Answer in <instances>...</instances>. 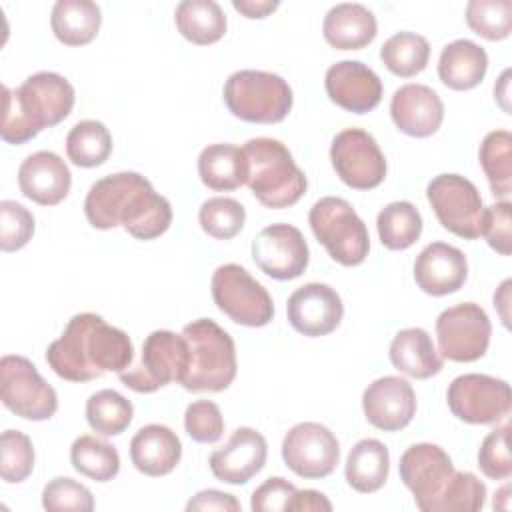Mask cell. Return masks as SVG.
I'll return each mask as SVG.
<instances>
[{
    "label": "cell",
    "instance_id": "cell-1",
    "mask_svg": "<svg viewBox=\"0 0 512 512\" xmlns=\"http://www.w3.org/2000/svg\"><path fill=\"white\" fill-rule=\"evenodd\" d=\"M90 226L112 230L122 226L136 240H154L172 224V206L138 172H116L96 180L84 200Z\"/></svg>",
    "mask_w": 512,
    "mask_h": 512
},
{
    "label": "cell",
    "instance_id": "cell-2",
    "mask_svg": "<svg viewBox=\"0 0 512 512\" xmlns=\"http://www.w3.org/2000/svg\"><path fill=\"white\" fill-rule=\"evenodd\" d=\"M134 360L128 334L110 326L100 314H74L62 336L46 350V362L56 376L70 382H90L104 372H124Z\"/></svg>",
    "mask_w": 512,
    "mask_h": 512
},
{
    "label": "cell",
    "instance_id": "cell-3",
    "mask_svg": "<svg viewBox=\"0 0 512 512\" xmlns=\"http://www.w3.org/2000/svg\"><path fill=\"white\" fill-rule=\"evenodd\" d=\"M4 110L0 136L8 144H24L40 130L60 124L74 108V86L56 72H36L16 90L2 86Z\"/></svg>",
    "mask_w": 512,
    "mask_h": 512
},
{
    "label": "cell",
    "instance_id": "cell-4",
    "mask_svg": "<svg viewBox=\"0 0 512 512\" xmlns=\"http://www.w3.org/2000/svg\"><path fill=\"white\" fill-rule=\"evenodd\" d=\"M248 160L246 184L266 208L294 206L306 192V174L296 166L290 150L276 138H250L242 146Z\"/></svg>",
    "mask_w": 512,
    "mask_h": 512
},
{
    "label": "cell",
    "instance_id": "cell-5",
    "mask_svg": "<svg viewBox=\"0 0 512 512\" xmlns=\"http://www.w3.org/2000/svg\"><path fill=\"white\" fill-rule=\"evenodd\" d=\"M182 336L190 348V364L180 382L182 388L190 392L226 390L238 370L232 336L210 318L192 320L182 328Z\"/></svg>",
    "mask_w": 512,
    "mask_h": 512
},
{
    "label": "cell",
    "instance_id": "cell-6",
    "mask_svg": "<svg viewBox=\"0 0 512 512\" xmlns=\"http://www.w3.org/2000/svg\"><path fill=\"white\" fill-rule=\"evenodd\" d=\"M222 94L232 116L252 124L282 122L294 102L288 82L264 70H238L230 74Z\"/></svg>",
    "mask_w": 512,
    "mask_h": 512
},
{
    "label": "cell",
    "instance_id": "cell-7",
    "mask_svg": "<svg viewBox=\"0 0 512 512\" xmlns=\"http://www.w3.org/2000/svg\"><path fill=\"white\" fill-rule=\"evenodd\" d=\"M308 224L330 258L342 266H358L370 250L368 228L352 204L338 196H324L308 212Z\"/></svg>",
    "mask_w": 512,
    "mask_h": 512
},
{
    "label": "cell",
    "instance_id": "cell-8",
    "mask_svg": "<svg viewBox=\"0 0 512 512\" xmlns=\"http://www.w3.org/2000/svg\"><path fill=\"white\" fill-rule=\"evenodd\" d=\"M190 364V348L182 334L154 330L142 344L140 364L118 374L120 382L134 392L150 394L170 382H182Z\"/></svg>",
    "mask_w": 512,
    "mask_h": 512
},
{
    "label": "cell",
    "instance_id": "cell-9",
    "mask_svg": "<svg viewBox=\"0 0 512 512\" xmlns=\"http://www.w3.org/2000/svg\"><path fill=\"white\" fill-rule=\"evenodd\" d=\"M210 290L218 310L240 326L260 328L274 316L270 292L240 264L218 266L212 274Z\"/></svg>",
    "mask_w": 512,
    "mask_h": 512
},
{
    "label": "cell",
    "instance_id": "cell-10",
    "mask_svg": "<svg viewBox=\"0 0 512 512\" xmlns=\"http://www.w3.org/2000/svg\"><path fill=\"white\" fill-rule=\"evenodd\" d=\"M0 398L10 412L32 422L48 420L58 410L56 390L28 358L18 354L0 360Z\"/></svg>",
    "mask_w": 512,
    "mask_h": 512
},
{
    "label": "cell",
    "instance_id": "cell-11",
    "mask_svg": "<svg viewBox=\"0 0 512 512\" xmlns=\"http://www.w3.org/2000/svg\"><path fill=\"white\" fill-rule=\"evenodd\" d=\"M426 198L438 222L464 240L482 234L484 202L478 188L460 174H438L426 186Z\"/></svg>",
    "mask_w": 512,
    "mask_h": 512
},
{
    "label": "cell",
    "instance_id": "cell-12",
    "mask_svg": "<svg viewBox=\"0 0 512 512\" xmlns=\"http://www.w3.org/2000/svg\"><path fill=\"white\" fill-rule=\"evenodd\" d=\"M446 400L450 412L466 424H498L512 408L510 384L476 372L456 376L448 386Z\"/></svg>",
    "mask_w": 512,
    "mask_h": 512
},
{
    "label": "cell",
    "instance_id": "cell-13",
    "mask_svg": "<svg viewBox=\"0 0 512 512\" xmlns=\"http://www.w3.org/2000/svg\"><path fill=\"white\" fill-rule=\"evenodd\" d=\"M492 324L486 310L474 302H462L442 310L436 318L438 352L452 362L480 360L490 344Z\"/></svg>",
    "mask_w": 512,
    "mask_h": 512
},
{
    "label": "cell",
    "instance_id": "cell-14",
    "mask_svg": "<svg viewBox=\"0 0 512 512\" xmlns=\"http://www.w3.org/2000/svg\"><path fill=\"white\" fill-rule=\"evenodd\" d=\"M330 160L336 176L354 190H372L386 178V158L374 136L362 128L338 132L330 146Z\"/></svg>",
    "mask_w": 512,
    "mask_h": 512
},
{
    "label": "cell",
    "instance_id": "cell-15",
    "mask_svg": "<svg viewBox=\"0 0 512 512\" xmlns=\"http://www.w3.org/2000/svg\"><path fill=\"white\" fill-rule=\"evenodd\" d=\"M282 460L300 478H326L340 462V444L324 424L300 422L282 440Z\"/></svg>",
    "mask_w": 512,
    "mask_h": 512
},
{
    "label": "cell",
    "instance_id": "cell-16",
    "mask_svg": "<svg viewBox=\"0 0 512 512\" xmlns=\"http://www.w3.org/2000/svg\"><path fill=\"white\" fill-rule=\"evenodd\" d=\"M398 472L416 506L422 512H438V500L454 474V464L444 448L432 442L412 444L400 456Z\"/></svg>",
    "mask_w": 512,
    "mask_h": 512
},
{
    "label": "cell",
    "instance_id": "cell-17",
    "mask_svg": "<svg viewBox=\"0 0 512 512\" xmlns=\"http://www.w3.org/2000/svg\"><path fill=\"white\" fill-rule=\"evenodd\" d=\"M254 264L274 280L298 278L310 262V250L302 232L292 224H270L252 240Z\"/></svg>",
    "mask_w": 512,
    "mask_h": 512
},
{
    "label": "cell",
    "instance_id": "cell-18",
    "mask_svg": "<svg viewBox=\"0 0 512 512\" xmlns=\"http://www.w3.org/2000/svg\"><path fill=\"white\" fill-rule=\"evenodd\" d=\"M290 326L308 338L334 332L344 316L342 298L334 288L322 282H308L296 288L286 304Z\"/></svg>",
    "mask_w": 512,
    "mask_h": 512
},
{
    "label": "cell",
    "instance_id": "cell-19",
    "mask_svg": "<svg viewBox=\"0 0 512 512\" xmlns=\"http://www.w3.org/2000/svg\"><path fill=\"white\" fill-rule=\"evenodd\" d=\"M324 88L328 98L346 112H372L382 100V80L360 60H340L326 70Z\"/></svg>",
    "mask_w": 512,
    "mask_h": 512
},
{
    "label": "cell",
    "instance_id": "cell-20",
    "mask_svg": "<svg viewBox=\"0 0 512 512\" xmlns=\"http://www.w3.org/2000/svg\"><path fill=\"white\" fill-rule=\"evenodd\" d=\"M362 410L374 428L398 432L406 428L416 414L414 388L400 376L376 378L362 394Z\"/></svg>",
    "mask_w": 512,
    "mask_h": 512
},
{
    "label": "cell",
    "instance_id": "cell-21",
    "mask_svg": "<svg viewBox=\"0 0 512 512\" xmlns=\"http://www.w3.org/2000/svg\"><path fill=\"white\" fill-rule=\"evenodd\" d=\"M268 458L266 438L250 428L240 426L232 432L230 440L210 454V470L212 474L226 484H246L252 476H256Z\"/></svg>",
    "mask_w": 512,
    "mask_h": 512
},
{
    "label": "cell",
    "instance_id": "cell-22",
    "mask_svg": "<svg viewBox=\"0 0 512 512\" xmlns=\"http://www.w3.org/2000/svg\"><path fill=\"white\" fill-rule=\"evenodd\" d=\"M390 116L400 132L412 138H428L444 120V104L426 84H404L390 100Z\"/></svg>",
    "mask_w": 512,
    "mask_h": 512
},
{
    "label": "cell",
    "instance_id": "cell-23",
    "mask_svg": "<svg viewBox=\"0 0 512 512\" xmlns=\"http://www.w3.org/2000/svg\"><path fill=\"white\" fill-rule=\"evenodd\" d=\"M18 186L28 200L40 206H56L68 196L72 174L56 152L38 150L20 164Z\"/></svg>",
    "mask_w": 512,
    "mask_h": 512
},
{
    "label": "cell",
    "instance_id": "cell-24",
    "mask_svg": "<svg viewBox=\"0 0 512 512\" xmlns=\"http://www.w3.org/2000/svg\"><path fill=\"white\" fill-rule=\"evenodd\" d=\"M468 260L464 252L446 242L428 244L414 260L416 286L430 296H446L464 286Z\"/></svg>",
    "mask_w": 512,
    "mask_h": 512
},
{
    "label": "cell",
    "instance_id": "cell-25",
    "mask_svg": "<svg viewBox=\"0 0 512 512\" xmlns=\"http://www.w3.org/2000/svg\"><path fill=\"white\" fill-rule=\"evenodd\" d=\"M182 458V442L164 424L142 426L130 440V460L146 476L170 474Z\"/></svg>",
    "mask_w": 512,
    "mask_h": 512
},
{
    "label": "cell",
    "instance_id": "cell-26",
    "mask_svg": "<svg viewBox=\"0 0 512 512\" xmlns=\"http://www.w3.org/2000/svg\"><path fill=\"white\" fill-rule=\"evenodd\" d=\"M322 34L336 50H360L378 34L376 16L364 4L342 2L326 12Z\"/></svg>",
    "mask_w": 512,
    "mask_h": 512
},
{
    "label": "cell",
    "instance_id": "cell-27",
    "mask_svg": "<svg viewBox=\"0 0 512 512\" xmlns=\"http://www.w3.org/2000/svg\"><path fill=\"white\" fill-rule=\"evenodd\" d=\"M488 70V54L472 40L460 38L446 44L438 58V76L450 90L476 88Z\"/></svg>",
    "mask_w": 512,
    "mask_h": 512
},
{
    "label": "cell",
    "instance_id": "cell-28",
    "mask_svg": "<svg viewBox=\"0 0 512 512\" xmlns=\"http://www.w3.org/2000/svg\"><path fill=\"white\" fill-rule=\"evenodd\" d=\"M390 362L402 374L426 380L442 370V356L436 352L424 328H404L390 342Z\"/></svg>",
    "mask_w": 512,
    "mask_h": 512
},
{
    "label": "cell",
    "instance_id": "cell-29",
    "mask_svg": "<svg viewBox=\"0 0 512 512\" xmlns=\"http://www.w3.org/2000/svg\"><path fill=\"white\" fill-rule=\"evenodd\" d=\"M198 174L204 186L216 192H230L246 184L248 160L234 144H208L198 154Z\"/></svg>",
    "mask_w": 512,
    "mask_h": 512
},
{
    "label": "cell",
    "instance_id": "cell-30",
    "mask_svg": "<svg viewBox=\"0 0 512 512\" xmlns=\"http://www.w3.org/2000/svg\"><path fill=\"white\" fill-rule=\"evenodd\" d=\"M390 470L388 448L376 438L358 440L346 458L344 476L352 490L372 494L384 486Z\"/></svg>",
    "mask_w": 512,
    "mask_h": 512
},
{
    "label": "cell",
    "instance_id": "cell-31",
    "mask_svg": "<svg viewBox=\"0 0 512 512\" xmlns=\"http://www.w3.org/2000/svg\"><path fill=\"white\" fill-rule=\"evenodd\" d=\"M102 24V12L90 0H58L50 12L54 36L66 46L90 44Z\"/></svg>",
    "mask_w": 512,
    "mask_h": 512
},
{
    "label": "cell",
    "instance_id": "cell-32",
    "mask_svg": "<svg viewBox=\"0 0 512 512\" xmlns=\"http://www.w3.org/2000/svg\"><path fill=\"white\" fill-rule=\"evenodd\" d=\"M178 32L196 46L218 42L226 34V16L214 0H182L174 10Z\"/></svg>",
    "mask_w": 512,
    "mask_h": 512
},
{
    "label": "cell",
    "instance_id": "cell-33",
    "mask_svg": "<svg viewBox=\"0 0 512 512\" xmlns=\"http://www.w3.org/2000/svg\"><path fill=\"white\" fill-rule=\"evenodd\" d=\"M70 462L76 472L94 482H108L120 472V454L116 446L92 434L78 436L72 442Z\"/></svg>",
    "mask_w": 512,
    "mask_h": 512
},
{
    "label": "cell",
    "instance_id": "cell-34",
    "mask_svg": "<svg viewBox=\"0 0 512 512\" xmlns=\"http://www.w3.org/2000/svg\"><path fill=\"white\" fill-rule=\"evenodd\" d=\"M66 154L80 168H96L112 154V134L100 120H80L66 136Z\"/></svg>",
    "mask_w": 512,
    "mask_h": 512
},
{
    "label": "cell",
    "instance_id": "cell-35",
    "mask_svg": "<svg viewBox=\"0 0 512 512\" xmlns=\"http://www.w3.org/2000/svg\"><path fill=\"white\" fill-rule=\"evenodd\" d=\"M376 228L382 246L388 250H406L422 234V216L412 202H390L378 212Z\"/></svg>",
    "mask_w": 512,
    "mask_h": 512
},
{
    "label": "cell",
    "instance_id": "cell-36",
    "mask_svg": "<svg viewBox=\"0 0 512 512\" xmlns=\"http://www.w3.org/2000/svg\"><path fill=\"white\" fill-rule=\"evenodd\" d=\"M380 58L394 76L412 78L426 68L430 44L422 34L402 30L382 44Z\"/></svg>",
    "mask_w": 512,
    "mask_h": 512
},
{
    "label": "cell",
    "instance_id": "cell-37",
    "mask_svg": "<svg viewBox=\"0 0 512 512\" xmlns=\"http://www.w3.org/2000/svg\"><path fill=\"white\" fill-rule=\"evenodd\" d=\"M134 416L132 402L112 388L94 392L86 400V422L102 436L122 434Z\"/></svg>",
    "mask_w": 512,
    "mask_h": 512
},
{
    "label": "cell",
    "instance_id": "cell-38",
    "mask_svg": "<svg viewBox=\"0 0 512 512\" xmlns=\"http://www.w3.org/2000/svg\"><path fill=\"white\" fill-rule=\"evenodd\" d=\"M480 166L494 196H508L512 190V136L508 130H492L478 150Z\"/></svg>",
    "mask_w": 512,
    "mask_h": 512
},
{
    "label": "cell",
    "instance_id": "cell-39",
    "mask_svg": "<svg viewBox=\"0 0 512 512\" xmlns=\"http://www.w3.org/2000/svg\"><path fill=\"white\" fill-rule=\"evenodd\" d=\"M198 222L208 236L216 240H230L244 228L246 210L234 198L214 196L202 202L198 210Z\"/></svg>",
    "mask_w": 512,
    "mask_h": 512
},
{
    "label": "cell",
    "instance_id": "cell-40",
    "mask_svg": "<svg viewBox=\"0 0 512 512\" xmlns=\"http://www.w3.org/2000/svg\"><path fill=\"white\" fill-rule=\"evenodd\" d=\"M466 24L482 38L498 42L510 36L512 2L510 0H470L466 4Z\"/></svg>",
    "mask_w": 512,
    "mask_h": 512
},
{
    "label": "cell",
    "instance_id": "cell-41",
    "mask_svg": "<svg viewBox=\"0 0 512 512\" xmlns=\"http://www.w3.org/2000/svg\"><path fill=\"white\" fill-rule=\"evenodd\" d=\"M34 446L20 430H4L0 436V476L6 484H18L32 474Z\"/></svg>",
    "mask_w": 512,
    "mask_h": 512
},
{
    "label": "cell",
    "instance_id": "cell-42",
    "mask_svg": "<svg viewBox=\"0 0 512 512\" xmlns=\"http://www.w3.org/2000/svg\"><path fill=\"white\" fill-rule=\"evenodd\" d=\"M484 502L486 484L472 472L454 470L438 500V512H478Z\"/></svg>",
    "mask_w": 512,
    "mask_h": 512
},
{
    "label": "cell",
    "instance_id": "cell-43",
    "mask_svg": "<svg viewBox=\"0 0 512 512\" xmlns=\"http://www.w3.org/2000/svg\"><path fill=\"white\" fill-rule=\"evenodd\" d=\"M42 508L48 512H90L94 510V498L84 484L58 476L44 486Z\"/></svg>",
    "mask_w": 512,
    "mask_h": 512
},
{
    "label": "cell",
    "instance_id": "cell-44",
    "mask_svg": "<svg viewBox=\"0 0 512 512\" xmlns=\"http://www.w3.org/2000/svg\"><path fill=\"white\" fill-rule=\"evenodd\" d=\"M34 234V216L28 208L14 200L0 202V248L16 252L24 248Z\"/></svg>",
    "mask_w": 512,
    "mask_h": 512
},
{
    "label": "cell",
    "instance_id": "cell-45",
    "mask_svg": "<svg viewBox=\"0 0 512 512\" xmlns=\"http://www.w3.org/2000/svg\"><path fill=\"white\" fill-rule=\"evenodd\" d=\"M508 432L510 426H496L482 440L478 450V466L482 474L490 480H506L512 474V458L508 448Z\"/></svg>",
    "mask_w": 512,
    "mask_h": 512
},
{
    "label": "cell",
    "instance_id": "cell-46",
    "mask_svg": "<svg viewBox=\"0 0 512 512\" xmlns=\"http://www.w3.org/2000/svg\"><path fill=\"white\" fill-rule=\"evenodd\" d=\"M184 428L194 442L214 444L224 434V418L216 402L196 400L186 406Z\"/></svg>",
    "mask_w": 512,
    "mask_h": 512
},
{
    "label": "cell",
    "instance_id": "cell-47",
    "mask_svg": "<svg viewBox=\"0 0 512 512\" xmlns=\"http://www.w3.org/2000/svg\"><path fill=\"white\" fill-rule=\"evenodd\" d=\"M510 210H512V204L508 200H500V202H494L492 206L484 208V218H482V234L480 236H484L488 246L502 256H508L510 246H512Z\"/></svg>",
    "mask_w": 512,
    "mask_h": 512
},
{
    "label": "cell",
    "instance_id": "cell-48",
    "mask_svg": "<svg viewBox=\"0 0 512 512\" xmlns=\"http://www.w3.org/2000/svg\"><path fill=\"white\" fill-rule=\"evenodd\" d=\"M296 486L282 476H272L260 484L250 498V508L254 512H278L286 510Z\"/></svg>",
    "mask_w": 512,
    "mask_h": 512
},
{
    "label": "cell",
    "instance_id": "cell-49",
    "mask_svg": "<svg viewBox=\"0 0 512 512\" xmlns=\"http://www.w3.org/2000/svg\"><path fill=\"white\" fill-rule=\"evenodd\" d=\"M186 510H188V512H192V510L240 512L242 506H240V502H238L232 494L222 492V490L208 488V490H200L196 496H192V498L186 502Z\"/></svg>",
    "mask_w": 512,
    "mask_h": 512
},
{
    "label": "cell",
    "instance_id": "cell-50",
    "mask_svg": "<svg viewBox=\"0 0 512 512\" xmlns=\"http://www.w3.org/2000/svg\"><path fill=\"white\" fill-rule=\"evenodd\" d=\"M332 502L318 490H298L292 494L286 512H330Z\"/></svg>",
    "mask_w": 512,
    "mask_h": 512
},
{
    "label": "cell",
    "instance_id": "cell-51",
    "mask_svg": "<svg viewBox=\"0 0 512 512\" xmlns=\"http://www.w3.org/2000/svg\"><path fill=\"white\" fill-rule=\"evenodd\" d=\"M232 6L244 18L256 20V18L270 16L280 6V2L278 0H232Z\"/></svg>",
    "mask_w": 512,
    "mask_h": 512
},
{
    "label": "cell",
    "instance_id": "cell-52",
    "mask_svg": "<svg viewBox=\"0 0 512 512\" xmlns=\"http://www.w3.org/2000/svg\"><path fill=\"white\" fill-rule=\"evenodd\" d=\"M510 280H504L502 284H500V288H498V292H494V306L498 308V312H500V318H502V324L508 328V310H506V306H508V302H510Z\"/></svg>",
    "mask_w": 512,
    "mask_h": 512
},
{
    "label": "cell",
    "instance_id": "cell-53",
    "mask_svg": "<svg viewBox=\"0 0 512 512\" xmlns=\"http://www.w3.org/2000/svg\"><path fill=\"white\" fill-rule=\"evenodd\" d=\"M508 78H510V70H504L498 84L494 86V96L498 100V104L502 106V110L506 114H510V106H508Z\"/></svg>",
    "mask_w": 512,
    "mask_h": 512
}]
</instances>
